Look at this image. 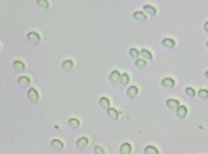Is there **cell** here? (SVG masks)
I'll return each instance as SVG.
<instances>
[{"label":"cell","mask_w":208,"mask_h":154,"mask_svg":"<svg viewBox=\"0 0 208 154\" xmlns=\"http://www.w3.org/2000/svg\"><path fill=\"white\" fill-rule=\"evenodd\" d=\"M94 151H96V153H104V149H102V148H96Z\"/></svg>","instance_id":"cell-28"},{"label":"cell","mask_w":208,"mask_h":154,"mask_svg":"<svg viewBox=\"0 0 208 154\" xmlns=\"http://www.w3.org/2000/svg\"><path fill=\"white\" fill-rule=\"evenodd\" d=\"M107 115H109V118H112V120H117L119 118V110H115V109H107Z\"/></svg>","instance_id":"cell-10"},{"label":"cell","mask_w":208,"mask_h":154,"mask_svg":"<svg viewBox=\"0 0 208 154\" xmlns=\"http://www.w3.org/2000/svg\"><path fill=\"white\" fill-rule=\"evenodd\" d=\"M120 75H122V73H119L117 70H115V72H112L111 73V81H112V83H117V81H120Z\"/></svg>","instance_id":"cell-15"},{"label":"cell","mask_w":208,"mask_h":154,"mask_svg":"<svg viewBox=\"0 0 208 154\" xmlns=\"http://www.w3.org/2000/svg\"><path fill=\"white\" fill-rule=\"evenodd\" d=\"M207 47H208V42H207Z\"/></svg>","instance_id":"cell-31"},{"label":"cell","mask_w":208,"mask_h":154,"mask_svg":"<svg viewBox=\"0 0 208 154\" xmlns=\"http://www.w3.org/2000/svg\"><path fill=\"white\" fill-rule=\"evenodd\" d=\"M86 144H88V138H80V140L77 141V146H78V148H82V149L85 148Z\"/></svg>","instance_id":"cell-18"},{"label":"cell","mask_w":208,"mask_h":154,"mask_svg":"<svg viewBox=\"0 0 208 154\" xmlns=\"http://www.w3.org/2000/svg\"><path fill=\"white\" fill-rule=\"evenodd\" d=\"M143 12L146 13V15H156V8L151 7V5H145V7H143Z\"/></svg>","instance_id":"cell-14"},{"label":"cell","mask_w":208,"mask_h":154,"mask_svg":"<svg viewBox=\"0 0 208 154\" xmlns=\"http://www.w3.org/2000/svg\"><path fill=\"white\" fill-rule=\"evenodd\" d=\"M145 153L146 154H158V149L153 148V146H148V148H145Z\"/></svg>","instance_id":"cell-26"},{"label":"cell","mask_w":208,"mask_h":154,"mask_svg":"<svg viewBox=\"0 0 208 154\" xmlns=\"http://www.w3.org/2000/svg\"><path fill=\"white\" fill-rule=\"evenodd\" d=\"M29 83H31V80H29L28 76H20V78H18V85H20L21 88H26V86H29Z\"/></svg>","instance_id":"cell-5"},{"label":"cell","mask_w":208,"mask_h":154,"mask_svg":"<svg viewBox=\"0 0 208 154\" xmlns=\"http://www.w3.org/2000/svg\"><path fill=\"white\" fill-rule=\"evenodd\" d=\"M120 153L122 154H130L132 153V146L129 144V143H124V144L120 146Z\"/></svg>","instance_id":"cell-13"},{"label":"cell","mask_w":208,"mask_h":154,"mask_svg":"<svg viewBox=\"0 0 208 154\" xmlns=\"http://www.w3.org/2000/svg\"><path fill=\"white\" fill-rule=\"evenodd\" d=\"M161 85H163L164 88H174V80H172V78H164V80L161 81Z\"/></svg>","instance_id":"cell-9"},{"label":"cell","mask_w":208,"mask_h":154,"mask_svg":"<svg viewBox=\"0 0 208 154\" xmlns=\"http://www.w3.org/2000/svg\"><path fill=\"white\" fill-rule=\"evenodd\" d=\"M198 97L200 99H208V89H200L198 91Z\"/></svg>","instance_id":"cell-23"},{"label":"cell","mask_w":208,"mask_h":154,"mask_svg":"<svg viewBox=\"0 0 208 154\" xmlns=\"http://www.w3.org/2000/svg\"><path fill=\"white\" fill-rule=\"evenodd\" d=\"M138 94V88L137 86H130V88L127 89V97H130V99H133L135 96Z\"/></svg>","instance_id":"cell-4"},{"label":"cell","mask_w":208,"mask_h":154,"mask_svg":"<svg viewBox=\"0 0 208 154\" xmlns=\"http://www.w3.org/2000/svg\"><path fill=\"white\" fill-rule=\"evenodd\" d=\"M68 125L72 126V128H78V126H80V120H78V118H70Z\"/></svg>","instance_id":"cell-20"},{"label":"cell","mask_w":208,"mask_h":154,"mask_svg":"<svg viewBox=\"0 0 208 154\" xmlns=\"http://www.w3.org/2000/svg\"><path fill=\"white\" fill-rule=\"evenodd\" d=\"M140 57H142L143 60H146V62L153 58V55H151V52L148 50V49H142V50H140Z\"/></svg>","instance_id":"cell-3"},{"label":"cell","mask_w":208,"mask_h":154,"mask_svg":"<svg viewBox=\"0 0 208 154\" xmlns=\"http://www.w3.org/2000/svg\"><path fill=\"white\" fill-rule=\"evenodd\" d=\"M166 105H167V109H177L180 104H179V101H176V99H167Z\"/></svg>","instance_id":"cell-7"},{"label":"cell","mask_w":208,"mask_h":154,"mask_svg":"<svg viewBox=\"0 0 208 154\" xmlns=\"http://www.w3.org/2000/svg\"><path fill=\"white\" fill-rule=\"evenodd\" d=\"M163 45L166 49H172L176 45V42H174V39H169V37H166V39H163Z\"/></svg>","instance_id":"cell-12"},{"label":"cell","mask_w":208,"mask_h":154,"mask_svg":"<svg viewBox=\"0 0 208 154\" xmlns=\"http://www.w3.org/2000/svg\"><path fill=\"white\" fill-rule=\"evenodd\" d=\"M205 78H208V72H207V73H205Z\"/></svg>","instance_id":"cell-30"},{"label":"cell","mask_w":208,"mask_h":154,"mask_svg":"<svg viewBox=\"0 0 208 154\" xmlns=\"http://www.w3.org/2000/svg\"><path fill=\"white\" fill-rule=\"evenodd\" d=\"M62 68L67 70V72H68V70H72V68H73V62H72V60H65L64 63H62Z\"/></svg>","instance_id":"cell-17"},{"label":"cell","mask_w":208,"mask_h":154,"mask_svg":"<svg viewBox=\"0 0 208 154\" xmlns=\"http://www.w3.org/2000/svg\"><path fill=\"white\" fill-rule=\"evenodd\" d=\"M129 80H130V76H129L127 73H122V75H120V83H122V85H129Z\"/></svg>","instance_id":"cell-21"},{"label":"cell","mask_w":208,"mask_h":154,"mask_svg":"<svg viewBox=\"0 0 208 154\" xmlns=\"http://www.w3.org/2000/svg\"><path fill=\"white\" fill-rule=\"evenodd\" d=\"M135 65H137L138 68H143V67L146 65V60H143V58H137V60H135Z\"/></svg>","instance_id":"cell-25"},{"label":"cell","mask_w":208,"mask_h":154,"mask_svg":"<svg viewBox=\"0 0 208 154\" xmlns=\"http://www.w3.org/2000/svg\"><path fill=\"white\" fill-rule=\"evenodd\" d=\"M13 68L17 70V72H23V70H25V63L21 60H15L13 62Z\"/></svg>","instance_id":"cell-11"},{"label":"cell","mask_w":208,"mask_h":154,"mask_svg":"<svg viewBox=\"0 0 208 154\" xmlns=\"http://www.w3.org/2000/svg\"><path fill=\"white\" fill-rule=\"evenodd\" d=\"M185 94H187L189 97H193V96H195V89H193V88H187V89H185Z\"/></svg>","instance_id":"cell-27"},{"label":"cell","mask_w":208,"mask_h":154,"mask_svg":"<svg viewBox=\"0 0 208 154\" xmlns=\"http://www.w3.org/2000/svg\"><path fill=\"white\" fill-rule=\"evenodd\" d=\"M109 99H107V97H101V99H99V105H101L102 109H109Z\"/></svg>","instance_id":"cell-16"},{"label":"cell","mask_w":208,"mask_h":154,"mask_svg":"<svg viewBox=\"0 0 208 154\" xmlns=\"http://www.w3.org/2000/svg\"><path fill=\"white\" fill-rule=\"evenodd\" d=\"M28 99L31 102H37L39 101V93H37V89H34V88L28 89Z\"/></svg>","instance_id":"cell-1"},{"label":"cell","mask_w":208,"mask_h":154,"mask_svg":"<svg viewBox=\"0 0 208 154\" xmlns=\"http://www.w3.org/2000/svg\"><path fill=\"white\" fill-rule=\"evenodd\" d=\"M177 117H180V118L187 117V107H184V105H179V107H177Z\"/></svg>","instance_id":"cell-8"},{"label":"cell","mask_w":208,"mask_h":154,"mask_svg":"<svg viewBox=\"0 0 208 154\" xmlns=\"http://www.w3.org/2000/svg\"><path fill=\"white\" fill-rule=\"evenodd\" d=\"M50 144H52L55 149H62V148H64V143H62L60 140H52V143H50Z\"/></svg>","instance_id":"cell-19"},{"label":"cell","mask_w":208,"mask_h":154,"mask_svg":"<svg viewBox=\"0 0 208 154\" xmlns=\"http://www.w3.org/2000/svg\"><path fill=\"white\" fill-rule=\"evenodd\" d=\"M37 5H39L41 8H44V10L49 8V2H47V0H37Z\"/></svg>","instance_id":"cell-24"},{"label":"cell","mask_w":208,"mask_h":154,"mask_svg":"<svg viewBox=\"0 0 208 154\" xmlns=\"http://www.w3.org/2000/svg\"><path fill=\"white\" fill-rule=\"evenodd\" d=\"M205 31L208 32V21H207V23H205Z\"/></svg>","instance_id":"cell-29"},{"label":"cell","mask_w":208,"mask_h":154,"mask_svg":"<svg viewBox=\"0 0 208 154\" xmlns=\"http://www.w3.org/2000/svg\"><path fill=\"white\" fill-rule=\"evenodd\" d=\"M28 41L29 42H33V44H36V42H39V39H41V36L37 34V32H28Z\"/></svg>","instance_id":"cell-2"},{"label":"cell","mask_w":208,"mask_h":154,"mask_svg":"<svg viewBox=\"0 0 208 154\" xmlns=\"http://www.w3.org/2000/svg\"><path fill=\"white\" fill-rule=\"evenodd\" d=\"M133 18L137 21H142V23H143V21L146 20V13H145V12H135L133 13Z\"/></svg>","instance_id":"cell-6"},{"label":"cell","mask_w":208,"mask_h":154,"mask_svg":"<svg viewBox=\"0 0 208 154\" xmlns=\"http://www.w3.org/2000/svg\"><path fill=\"white\" fill-rule=\"evenodd\" d=\"M129 54H130L132 58H135V60H137V58H138V55H140V50H137V49H130V50H129Z\"/></svg>","instance_id":"cell-22"}]
</instances>
